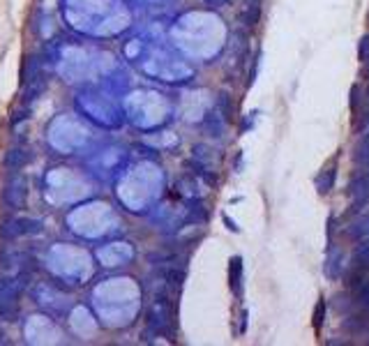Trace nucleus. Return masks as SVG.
Returning a JSON list of instances; mask_svg holds the SVG:
<instances>
[{"instance_id":"7","label":"nucleus","mask_w":369,"mask_h":346,"mask_svg":"<svg viewBox=\"0 0 369 346\" xmlns=\"http://www.w3.org/2000/svg\"><path fill=\"white\" fill-rule=\"evenodd\" d=\"M335 182H337V164H328L316 176V189H318V194H323V196H325L328 192H332Z\"/></svg>"},{"instance_id":"17","label":"nucleus","mask_w":369,"mask_h":346,"mask_svg":"<svg viewBox=\"0 0 369 346\" xmlns=\"http://www.w3.org/2000/svg\"><path fill=\"white\" fill-rule=\"evenodd\" d=\"M259 58L261 56H256L254 58V65H252V69H250V81H247V85H252L256 81V69H259Z\"/></svg>"},{"instance_id":"2","label":"nucleus","mask_w":369,"mask_h":346,"mask_svg":"<svg viewBox=\"0 0 369 346\" xmlns=\"http://www.w3.org/2000/svg\"><path fill=\"white\" fill-rule=\"evenodd\" d=\"M42 221L30 219V217H17V219L7 221L5 226L0 228L3 238H19V236H30V233H40Z\"/></svg>"},{"instance_id":"6","label":"nucleus","mask_w":369,"mask_h":346,"mask_svg":"<svg viewBox=\"0 0 369 346\" xmlns=\"http://www.w3.org/2000/svg\"><path fill=\"white\" fill-rule=\"evenodd\" d=\"M228 286L235 295L242 293V259L233 256L228 261Z\"/></svg>"},{"instance_id":"13","label":"nucleus","mask_w":369,"mask_h":346,"mask_svg":"<svg viewBox=\"0 0 369 346\" xmlns=\"http://www.w3.org/2000/svg\"><path fill=\"white\" fill-rule=\"evenodd\" d=\"M30 116H33V111H30L28 106H21V108H17L14 113L10 116V125L12 127H19L21 123H28L30 120Z\"/></svg>"},{"instance_id":"12","label":"nucleus","mask_w":369,"mask_h":346,"mask_svg":"<svg viewBox=\"0 0 369 346\" xmlns=\"http://www.w3.org/2000/svg\"><path fill=\"white\" fill-rule=\"evenodd\" d=\"M353 162H355V164H369V137H364L362 141L355 146V150H353Z\"/></svg>"},{"instance_id":"5","label":"nucleus","mask_w":369,"mask_h":346,"mask_svg":"<svg viewBox=\"0 0 369 346\" xmlns=\"http://www.w3.org/2000/svg\"><path fill=\"white\" fill-rule=\"evenodd\" d=\"M30 162H33V153H30L28 148H21V146L10 148L5 153V157H3V164L10 171H19L26 164H30Z\"/></svg>"},{"instance_id":"14","label":"nucleus","mask_w":369,"mask_h":346,"mask_svg":"<svg viewBox=\"0 0 369 346\" xmlns=\"http://www.w3.org/2000/svg\"><path fill=\"white\" fill-rule=\"evenodd\" d=\"M355 293H358V305L362 307V309H367V312H369V282H367V279H364L362 286H360V289L355 291Z\"/></svg>"},{"instance_id":"9","label":"nucleus","mask_w":369,"mask_h":346,"mask_svg":"<svg viewBox=\"0 0 369 346\" xmlns=\"http://www.w3.org/2000/svg\"><path fill=\"white\" fill-rule=\"evenodd\" d=\"M259 21H261V5L259 3H250V5L244 7L242 12V23H244V28H256L259 26Z\"/></svg>"},{"instance_id":"3","label":"nucleus","mask_w":369,"mask_h":346,"mask_svg":"<svg viewBox=\"0 0 369 346\" xmlns=\"http://www.w3.org/2000/svg\"><path fill=\"white\" fill-rule=\"evenodd\" d=\"M23 85H26V88H23L21 102H23V106H28V104H33L35 99H40V97L46 92V88H49V79H46L42 72H37L35 76H30Z\"/></svg>"},{"instance_id":"15","label":"nucleus","mask_w":369,"mask_h":346,"mask_svg":"<svg viewBox=\"0 0 369 346\" xmlns=\"http://www.w3.org/2000/svg\"><path fill=\"white\" fill-rule=\"evenodd\" d=\"M358 58H360V63H362V65L369 63V35H362V40H360V44H358Z\"/></svg>"},{"instance_id":"1","label":"nucleus","mask_w":369,"mask_h":346,"mask_svg":"<svg viewBox=\"0 0 369 346\" xmlns=\"http://www.w3.org/2000/svg\"><path fill=\"white\" fill-rule=\"evenodd\" d=\"M26 194H28V182L26 178L21 176H14L5 182V187H3V203L5 208H23L26 205Z\"/></svg>"},{"instance_id":"10","label":"nucleus","mask_w":369,"mask_h":346,"mask_svg":"<svg viewBox=\"0 0 369 346\" xmlns=\"http://www.w3.org/2000/svg\"><path fill=\"white\" fill-rule=\"evenodd\" d=\"M325 314H328V305H325V300H318L316 307H314V314H312V325H314V330H316V332L323 328Z\"/></svg>"},{"instance_id":"20","label":"nucleus","mask_w":369,"mask_h":346,"mask_svg":"<svg viewBox=\"0 0 369 346\" xmlns=\"http://www.w3.org/2000/svg\"><path fill=\"white\" fill-rule=\"evenodd\" d=\"M364 99H367V104H369V83H367V90H364Z\"/></svg>"},{"instance_id":"21","label":"nucleus","mask_w":369,"mask_h":346,"mask_svg":"<svg viewBox=\"0 0 369 346\" xmlns=\"http://www.w3.org/2000/svg\"><path fill=\"white\" fill-rule=\"evenodd\" d=\"M0 341H3V330H0Z\"/></svg>"},{"instance_id":"4","label":"nucleus","mask_w":369,"mask_h":346,"mask_svg":"<svg viewBox=\"0 0 369 346\" xmlns=\"http://www.w3.org/2000/svg\"><path fill=\"white\" fill-rule=\"evenodd\" d=\"M367 273H369V266L367 263H358L353 261L351 268H348L346 273H344V289L355 293V291L362 286V282L367 279Z\"/></svg>"},{"instance_id":"16","label":"nucleus","mask_w":369,"mask_h":346,"mask_svg":"<svg viewBox=\"0 0 369 346\" xmlns=\"http://www.w3.org/2000/svg\"><path fill=\"white\" fill-rule=\"evenodd\" d=\"M353 261L367 263V266H369V245H360L358 250H355V256H353Z\"/></svg>"},{"instance_id":"11","label":"nucleus","mask_w":369,"mask_h":346,"mask_svg":"<svg viewBox=\"0 0 369 346\" xmlns=\"http://www.w3.org/2000/svg\"><path fill=\"white\" fill-rule=\"evenodd\" d=\"M360 102H362V92H360V85L353 83L351 90H348V108H351V116L355 118V116L360 113Z\"/></svg>"},{"instance_id":"8","label":"nucleus","mask_w":369,"mask_h":346,"mask_svg":"<svg viewBox=\"0 0 369 346\" xmlns=\"http://www.w3.org/2000/svg\"><path fill=\"white\" fill-rule=\"evenodd\" d=\"M217 106H219L224 120H226V123H233V118H235V104H233V97L228 95V92H219V95H217Z\"/></svg>"},{"instance_id":"19","label":"nucleus","mask_w":369,"mask_h":346,"mask_svg":"<svg viewBox=\"0 0 369 346\" xmlns=\"http://www.w3.org/2000/svg\"><path fill=\"white\" fill-rule=\"evenodd\" d=\"M224 221H226V226L231 228V231H235V233H238V226H235V221H233L231 217H226V215H224Z\"/></svg>"},{"instance_id":"18","label":"nucleus","mask_w":369,"mask_h":346,"mask_svg":"<svg viewBox=\"0 0 369 346\" xmlns=\"http://www.w3.org/2000/svg\"><path fill=\"white\" fill-rule=\"evenodd\" d=\"M335 228H337V217L330 215V217H328V240L332 238V233H335Z\"/></svg>"}]
</instances>
